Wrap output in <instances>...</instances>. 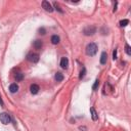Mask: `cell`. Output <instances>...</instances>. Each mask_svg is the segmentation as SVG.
<instances>
[{
    "instance_id": "obj_1",
    "label": "cell",
    "mask_w": 131,
    "mask_h": 131,
    "mask_svg": "<svg viewBox=\"0 0 131 131\" xmlns=\"http://www.w3.org/2000/svg\"><path fill=\"white\" fill-rule=\"evenodd\" d=\"M97 52V45L95 43H89L87 46H86V53L87 55H89V57H94Z\"/></svg>"
},
{
    "instance_id": "obj_2",
    "label": "cell",
    "mask_w": 131,
    "mask_h": 131,
    "mask_svg": "<svg viewBox=\"0 0 131 131\" xmlns=\"http://www.w3.org/2000/svg\"><path fill=\"white\" fill-rule=\"evenodd\" d=\"M0 121H1L2 124L7 125V124L10 123V121H11L10 116H9L8 114H6V113H1L0 114Z\"/></svg>"
},
{
    "instance_id": "obj_3",
    "label": "cell",
    "mask_w": 131,
    "mask_h": 131,
    "mask_svg": "<svg viewBox=\"0 0 131 131\" xmlns=\"http://www.w3.org/2000/svg\"><path fill=\"white\" fill-rule=\"evenodd\" d=\"M83 33H84V35H86V36H91L94 34V33H96V28L94 26H88L83 30Z\"/></svg>"
},
{
    "instance_id": "obj_4",
    "label": "cell",
    "mask_w": 131,
    "mask_h": 131,
    "mask_svg": "<svg viewBox=\"0 0 131 131\" xmlns=\"http://www.w3.org/2000/svg\"><path fill=\"white\" fill-rule=\"evenodd\" d=\"M42 7H43L46 11H48V12H52L53 11V7L52 5L49 3V1H46V0H44L43 2H42Z\"/></svg>"
},
{
    "instance_id": "obj_5",
    "label": "cell",
    "mask_w": 131,
    "mask_h": 131,
    "mask_svg": "<svg viewBox=\"0 0 131 131\" xmlns=\"http://www.w3.org/2000/svg\"><path fill=\"white\" fill-rule=\"evenodd\" d=\"M28 59L32 63H37L39 60V55L37 53H31V54L28 55Z\"/></svg>"
},
{
    "instance_id": "obj_6",
    "label": "cell",
    "mask_w": 131,
    "mask_h": 131,
    "mask_svg": "<svg viewBox=\"0 0 131 131\" xmlns=\"http://www.w3.org/2000/svg\"><path fill=\"white\" fill-rule=\"evenodd\" d=\"M68 66H69V59H68V57H64L62 58V60H60V67L63 69H68Z\"/></svg>"
},
{
    "instance_id": "obj_7",
    "label": "cell",
    "mask_w": 131,
    "mask_h": 131,
    "mask_svg": "<svg viewBox=\"0 0 131 131\" xmlns=\"http://www.w3.org/2000/svg\"><path fill=\"white\" fill-rule=\"evenodd\" d=\"M30 90H31V93L32 94H37L39 92V86L37 84H32L31 87H30Z\"/></svg>"
},
{
    "instance_id": "obj_8",
    "label": "cell",
    "mask_w": 131,
    "mask_h": 131,
    "mask_svg": "<svg viewBox=\"0 0 131 131\" xmlns=\"http://www.w3.org/2000/svg\"><path fill=\"white\" fill-rule=\"evenodd\" d=\"M17 90H18V85L16 83H12L9 85V91L11 93H16V92H17Z\"/></svg>"
},
{
    "instance_id": "obj_9",
    "label": "cell",
    "mask_w": 131,
    "mask_h": 131,
    "mask_svg": "<svg viewBox=\"0 0 131 131\" xmlns=\"http://www.w3.org/2000/svg\"><path fill=\"white\" fill-rule=\"evenodd\" d=\"M106 60H107V54H106V51H104V52L101 53V55H100V64L101 65H106Z\"/></svg>"
},
{
    "instance_id": "obj_10",
    "label": "cell",
    "mask_w": 131,
    "mask_h": 131,
    "mask_svg": "<svg viewBox=\"0 0 131 131\" xmlns=\"http://www.w3.org/2000/svg\"><path fill=\"white\" fill-rule=\"evenodd\" d=\"M90 113H91V117H92V120L93 121H96L98 119V116H97V113L94 107H90Z\"/></svg>"
},
{
    "instance_id": "obj_11",
    "label": "cell",
    "mask_w": 131,
    "mask_h": 131,
    "mask_svg": "<svg viewBox=\"0 0 131 131\" xmlns=\"http://www.w3.org/2000/svg\"><path fill=\"white\" fill-rule=\"evenodd\" d=\"M54 78H55V80H57V82H60V81H63V80H64V75H63L62 73H59V72H57V74H55V76H54Z\"/></svg>"
},
{
    "instance_id": "obj_12",
    "label": "cell",
    "mask_w": 131,
    "mask_h": 131,
    "mask_svg": "<svg viewBox=\"0 0 131 131\" xmlns=\"http://www.w3.org/2000/svg\"><path fill=\"white\" fill-rule=\"evenodd\" d=\"M33 45H34L35 49H40V48L42 47V41H41V40H36Z\"/></svg>"
},
{
    "instance_id": "obj_13",
    "label": "cell",
    "mask_w": 131,
    "mask_h": 131,
    "mask_svg": "<svg viewBox=\"0 0 131 131\" xmlns=\"http://www.w3.org/2000/svg\"><path fill=\"white\" fill-rule=\"evenodd\" d=\"M59 42V37L57 35H53L51 37V43L52 44H57Z\"/></svg>"
},
{
    "instance_id": "obj_14",
    "label": "cell",
    "mask_w": 131,
    "mask_h": 131,
    "mask_svg": "<svg viewBox=\"0 0 131 131\" xmlns=\"http://www.w3.org/2000/svg\"><path fill=\"white\" fill-rule=\"evenodd\" d=\"M16 81H22L23 79H24V74H22V73H18L16 75Z\"/></svg>"
},
{
    "instance_id": "obj_15",
    "label": "cell",
    "mask_w": 131,
    "mask_h": 131,
    "mask_svg": "<svg viewBox=\"0 0 131 131\" xmlns=\"http://www.w3.org/2000/svg\"><path fill=\"white\" fill-rule=\"evenodd\" d=\"M85 73H86V69L85 68H82L81 72H80V75H79V79L84 78V76H85Z\"/></svg>"
},
{
    "instance_id": "obj_16",
    "label": "cell",
    "mask_w": 131,
    "mask_h": 131,
    "mask_svg": "<svg viewBox=\"0 0 131 131\" xmlns=\"http://www.w3.org/2000/svg\"><path fill=\"white\" fill-rule=\"evenodd\" d=\"M128 24H129V21L128 20H122V21L120 22V26L121 27H126Z\"/></svg>"
},
{
    "instance_id": "obj_17",
    "label": "cell",
    "mask_w": 131,
    "mask_h": 131,
    "mask_svg": "<svg viewBox=\"0 0 131 131\" xmlns=\"http://www.w3.org/2000/svg\"><path fill=\"white\" fill-rule=\"evenodd\" d=\"M98 85H99V81H98V79H96L94 84H93V86H92V89L93 90H96L97 88H98Z\"/></svg>"
},
{
    "instance_id": "obj_18",
    "label": "cell",
    "mask_w": 131,
    "mask_h": 131,
    "mask_svg": "<svg viewBox=\"0 0 131 131\" xmlns=\"http://www.w3.org/2000/svg\"><path fill=\"white\" fill-rule=\"evenodd\" d=\"M125 51H126V53H127L128 55H131V48H130V46L128 44L125 45Z\"/></svg>"
},
{
    "instance_id": "obj_19",
    "label": "cell",
    "mask_w": 131,
    "mask_h": 131,
    "mask_svg": "<svg viewBox=\"0 0 131 131\" xmlns=\"http://www.w3.org/2000/svg\"><path fill=\"white\" fill-rule=\"evenodd\" d=\"M54 7H55V8H57V10H58L59 12H63V10H62V9H60V8H59V6H58V4H57V2H54Z\"/></svg>"
},
{
    "instance_id": "obj_20",
    "label": "cell",
    "mask_w": 131,
    "mask_h": 131,
    "mask_svg": "<svg viewBox=\"0 0 131 131\" xmlns=\"http://www.w3.org/2000/svg\"><path fill=\"white\" fill-rule=\"evenodd\" d=\"M39 32H40V34H42V35H44L45 33H46V31H45L44 28H40V29H39Z\"/></svg>"
},
{
    "instance_id": "obj_21",
    "label": "cell",
    "mask_w": 131,
    "mask_h": 131,
    "mask_svg": "<svg viewBox=\"0 0 131 131\" xmlns=\"http://www.w3.org/2000/svg\"><path fill=\"white\" fill-rule=\"evenodd\" d=\"M113 59H114V60L117 59V49H115V50L113 51Z\"/></svg>"
},
{
    "instance_id": "obj_22",
    "label": "cell",
    "mask_w": 131,
    "mask_h": 131,
    "mask_svg": "<svg viewBox=\"0 0 131 131\" xmlns=\"http://www.w3.org/2000/svg\"><path fill=\"white\" fill-rule=\"evenodd\" d=\"M0 105L3 106V101H2V99H1V97H0Z\"/></svg>"
},
{
    "instance_id": "obj_23",
    "label": "cell",
    "mask_w": 131,
    "mask_h": 131,
    "mask_svg": "<svg viewBox=\"0 0 131 131\" xmlns=\"http://www.w3.org/2000/svg\"><path fill=\"white\" fill-rule=\"evenodd\" d=\"M80 130H86V128H85V127H82V126H81V127H80Z\"/></svg>"
}]
</instances>
